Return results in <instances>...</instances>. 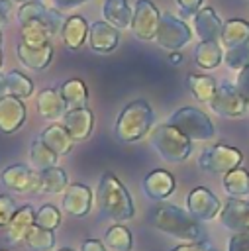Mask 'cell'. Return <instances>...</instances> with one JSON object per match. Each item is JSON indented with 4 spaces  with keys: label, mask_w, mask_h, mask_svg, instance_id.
<instances>
[{
    "label": "cell",
    "mask_w": 249,
    "mask_h": 251,
    "mask_svg": "<svg viewBox=\"0 0 249 251\" xmlns=\"http://www.w3.org/2000/svg\"><path fill=\"white\" fill-rule=\"evenodd\" d=\"M161 14L151 0H137L133 6V20H131V33L141 41L155 39L159 27Z\"/></svg>",
    "instance_id": "cell-11"
},
{
    "label": "cell",
    "mask_w": 249,
    "mask_h": 251,
    "mask_svg": "<svg viewBox=\"0 0 249 251\" xmlns=\"http://www.w3.org/2000/svg\"><path fill=\"white\" fill-rule=\"evenodd\" d=\"M51 33L45 25L37 24V22H27V24H22V41L25 45H31V47H39V45H45V43H51Z\"/></svg>",
    "instance_id": "cell-36"
},
{
    "label": "cell",
    "mask_w": 249,
    "mask_h": 251,
    "mask_svg": "<svg viewBox=\"0 0 249 251\" xmlns=\"http://www.w3.org/2000/svg\"><path fill=\"white\" fill-rule=\"evenodd\" d=\"M194 61L200 69L212 71L224 63V47L220 41H198L194 49Z\"/></svg>",
    "instance_id": "cell-26"
},
{
    "label": "cell",
    "mask_w": 249,
    "mask_h": 251,
    "mask_svg": "<svg viewBox=\"0 0 249 251\" xmlns=\"http://www.w3.org/2000/svg\"><path fill=\"white\" fill-rule=\"evenodd\" d=\"M33 224H35V208L31 204L18 206L14 218L6 226V241L10 245H22L25 233L29 231V227Z\"/></svg>",
    "instance_id": "cell-19"
},
{
    "label": "cell",
    "mask_w": 249,
    "mask_h": 251,
    "mask_svg": "<svg viewBox=\"0 0 249 251\" xmlns=\"http://www.w3.org/2000/svg\"><path fill=\"white\" fill-rule=\"evenodd\" d=\"M0 65H2V49H0Z\"/></svg>",
    "instance_id": "cell-51"
},
{
    "label": "cell",
    "mask_w": 249,
    "mask_h": 251,
    "mask_svg": "<svg viewBox=\"0 0 249 251\" xmlns=\"http://www.w3.org/2000/svg\"><path fill=\"white\" fill-rule=\"evenodd\" d=\"M67 108L69 106H67L63 94H61V90H57V88L39 90V94H37V110L45 120L55 122L57 118H63Z\"/></svg>",
    "instance_id": "cell-23"
},
{
    "label": "cell",
    "mask_w": 249,
    "mask_h": 251,
    "mask_svg": "<svg viewBox=\"0 0 249 251\" xmlns=\"http://www.w3.org/2000/svg\"><path fill=\"white\" fill-rule=\"evenodd\" d=\"M18 22H20V25L22 24H27V22H37V24L45 25L51 35H55V33H61V27H63V22L65 20L61 16V12L47 8L39 0V2L22 4L20 10H18Z\"/></svg>",
    "instance_id": "cell-13"
},
{
    "label": "cell",
    "mask_w": 249,
    "mask_h": 251,
    "mask_svg": "<svg viewBox=\"0 0 249 251\" xmlns=\"http://www.w3.org/2000/svg\"><path fill=\"white\" fill-rule=\"evenodd\" d=\"M25 116H27V108L22 98L12 94L0 98V131L2 133L10 135L22 129Z\"/></svg>",
    "instance_id": "cell-16"
},
{
    "label": "cell",
    "mask_w": 249,
    "mask_h": 251,
    "mask_svg": "<svg viewBox=\"0 0 249 251\" xmlns=\"http://www.w3.org/2000/svg\"><path fill=\"white\" fill-rule=\"evenodd\" d=\"M39 139H41L51 151H55L59 157L69 155V153L73 151V145H75V139L69 135V131L65 129L63 124H51V126H47V127L39 133Z\"/></svg>",
    "instance_id": "cell-24"
},
{
    "label": "cell",
    "mask_w": 249,
    "mask_h": 251,
    "mask_svg": "<svg viewBox=\"0 0 249 251\" xmlns=\"http://www.w3.org/2000/svg\"><path fill=\"white\" fill-rule=\"evenodd\" d=\"M202 2L204 0H176V6L184 18H190L198 14V10L202 8Z\"/></svg>",
    "instance_id": "cell-42"
},
{
    "label": "cell",
    "mask_w": 249,
    "mask_h": 251,
    "mask_svg": "<svg viewBox=\"0 0 249 251\" xmlns=\"http://www.w3.org/2000/svg\"><path fill=\"white\" fill-rule=\"evenodd\" d=\"M51 2H53V8L63 14V12H69V10H75L82 4H86L88 0H51Z\"/></svg>",
    "instance_id": "cell-44"
},
{
    "label": "cell",
    "mask_w": 249,
    "mask_h": 251,
    "mask_svg": "<svg viewBox=\"0 0 249 251\" xmlns=\"http://www.w3.org/2000/svg\"><path fill=\"white\" fill-rule=\"evenodd\" d=\"M182 61H184V57H182V53H180V51H173V53L169 55V63H171L173 67L182 65Z\"/></svg>",
    "instance_id": "cell-47"
},
{
    "label": "cell",
    "mask_w": 249,
    "mask_h": 251,
    "mask_svg": "<svg viewBox=\"0 0 249 251\" xmlns=\"http://www.w3.org/2000/svg\"><path fill=\"white\" fill-rule=\"evenodd\" d=\"M8 96V84H6V73L0 71V98Z\"/></svg>",
    "instance_id": "cell-48"
},
{
    "label": "cell",
    "mask_w": 249,
    "mask_h": 251,
    "mask_svg": "<svg viewBox=\"0 0 249 251\" xmlns=\"http://www.w3.org/2000/svg\"><path fill=\"white\" fill-rule=\"evenodd\" d=\"M67 186H69V176H67L65 169H61L59 165L39 171V192H43V194H63Z\"/></svg>",
    "instance_id": "cell-29"
},
{
    "label": "cell",
    "mask_w": 249,
    "mask_h": 251,
    "mask_svg": "<svg viewBox=\"0 0 249 251\" xmlns=\"http://www.w3.org/2000/svg\"><path fill=\"white\" fill-rule=\"evenodd\" d=\"M29 161L33 165L35 171H43V169H49V167H57V161H59V155L55 151H51L39 137L29 145Z\"/></svg>",
    "instance_id": "cell-34"
},
{
    "label": "cell",
    "mask_w": 249,
    "mask_h": 251,
    "mask_svg": "<svg viewBox=\"0 0 249 251\" xmlns=\"http://www.w3.org/2000/svg\"><path fill=\"white\" fill-rule=\"evenodd\" d=\"M218 218H220V224L231 233L249 231V200H243V198L225 200Z\"/></svg>",
    "instance_id": "cell-15"
},
{
    "label": "cell",
    "mask_w": 249,
    "mask_h": 251,
    "mask_svg": "<svg viewBox=\"0 0 249 251\" xmlns=\"http://www.w3.org/2000/svg\"><path fill=\"white\" fill-rule=\"evenodd\" d=\"M102 241L112 251H131L133 249V235H131L129 227L120 224V222H114L104 231V239Z\"/></svg>",
    "instance_id": "cell-31"
},
{
    "label": "cell",
    "mask_w": 249,
    "mask_h": 251,
    "mask_svg": "<svg viewBox=\"0 0 249 251\" xmlns=\"http://www.w3.org/2000/svg\"><path fill=\"white\" fill-rule=\"evenodd\" d=\"M190 39H192V31L182 20H178L176 16H173L169 12L161 14L159 27L155 33V41L159 47L169 49V51H178Z\"/></svg>",
    "instance_id": "cell-7"
},
{
    "label": "cell",
    "mask_w": 249,
    "mask_h": 251,
    "mask_svg": "<svg viewBox=\"0 0 249 251\" xmlns=\"http://www.w3.org/2000/svg\"><path fill=\"white\" fill-rule=\"evenodd\" d=\"M94 204V192L84 182H71L63 192V212L71 218H84L90 214Z\"/></svg>",
    "instance_id": "cell-12"
},
{
    "label": "cell",
    "mask_w": 249,
    "mask_h": 251,
    "mask_svg": "<svg viewBox=\"0 0 249 251\" xmlns=\"http://www.w3.org/2000/svg\"><path fill=\"white\" fill-rule=\"evenodd\" d=\"M63 126L69 131V135L75 141H84L90 137L92 127H94V114L84 108H69L63 116Z\"/></svg>",
    "instance_id": "cell-18"
},
{
    "label": "cell",
    "mask_w": 249,
    "mask_h": 251,
    "mask_svg": "<svg viewBox=\"0 0 249 251\" xmlns=\"http://www.w3.org/2000/svg\"><path fill=\"white\" fill-rule=\"evenodd\" d=\"M0 251H6V249H0Z\"/></svg>",
    "instance_id": "cell-53"
},
{
    "label": "cell",
    "mask_w": 249,
    "mask_h": 251,
    "mask_svg": "<svg viewBox=\"0 0 249 251\" xmlns=\"http://www.w3.org/2000/svg\"><path fill=\"white\" fill-rule=\"evenodd\" d=\"M149 141L153 145V149L159 153V157L167 163H184L190 157L192 151V139H188L184 133H180L174 126L171 124H161L157 126L151 135Z\"/></svg>",
    "instance_id": "cell-4"
},
{
    "label": "cell",
    "mask_w": 249,
    "mask_h": 251,
    "mask_svg": "<svg viewBox=\"0 0 249 251\" xmlns=\"http://www.w3.org/2000/svg\"><path fill=\"white\" fill-rule=\"evenodd\" d=\"M80 251H108V247L104 241H100L96 237H88L80 243Z\"/></svg>",
    "instance_id": "cell-45"
},
{
    "label": "cell",
    "mask_w": 249,
    "mask_h": 251,
    "mask_svg": "<svg viewBox=\"0 0 249 251\" xmlns=\"http://www.w3.org/2000/svg\"><path fill=\"white\" fill-rule=\"evenodd\" d=\"M61 94L69 108H84L88 104V88L80 78H69L61 84Z\"/></svg>",
    "instance_id": "cell-33"
},
{
    "label": "cell",
    "mask_w": 249,
    "mask_h": 251,
    "mask_svg": "<svg viewBox=\"0 0 249 251\" xmlns=\"http://www.w3.org/2000/svg\"><path fill=\"white\" fill-rule=\"evenodd\" d=\"M155 124V112L147 100H133L129 102L118 116L114 131L118 141L122 143H135L143 139Z\"/></svg>",
    "instance_id": "cell-3"
},
{
    "label": "cell",
    "mask_w": 249,
    "mask_h": 251,
    "mask_svg": "<svg viewBox=\"0 0 249 251\" xmlns=\"http://www.w3.org/2000/svg\"><path fill=\"white\" fill-rule=\"evenodd\" d=\"M169 251H218L216 245L208 239H198V241H192V243H180V245H174L171 247Z\"/></svg>",
    "instance_id": "cell-40"
},
{
    "label": "cell",
    "mask_w": 249,
    "mask_h": 251,
    "mask_svg": "<svg viewBox=\"0 0 249 251\" xmlns=\"http://www.w3.org/2000/svg\"><path fill=\"white\" fill-rule=\"evenodd\" d=\"M16 55L24 67H27L31 71H45L53 59V45L45 43L39 47H31V45H25L24 41H20L16 45Z\"/></svg>",
    "instance_id": "cell-20"
},
{
    "label": "cell",
    "mask_w": 249,
    "mask_h": 251,
    "mask_svg": "<svg viewBox=\"0 0 249 251\" xmlns=\"http://www.w3.org/2000/svg\"><path fill=\"white\" fill-rule=\"evenodd\" d=\"M194 29L200 41H220L224 24L212 6H204L194 16Z\"/></svg>",
    "instance_id": "cell-21"
},
{
    "label": "cell",
    "mask_w": 249,
    "mask_h": 251,
    "mask_svg": "<svg viewBox=\"0 0 249 251\" xmlns=\"http://www.w3.org/2000/svg\"><path fill=\"white\" fill-rule=\"evenodd\" d=\"M0 45H2V31H0Z\"/></svg>",
    "instance_id": "cell-52"
},
{
    "label": "cell",
    "mask_w": 249,
    "mask_h": 251,
    "mask_svg": "<svg viewBox=\"0 0 249 251\" xmlns=\"http://www.w3.org/2000/svg\"><path fill=\"white\" fill-rule=\"evenodd\" d=\"M0 182L6 190L16 194L39 192V171H33L24 163H14L0 171Z\"/></svg>",
    "instance_id": "cell-9"
},
{
    "label": "cell",
    "mask_w": 249,
    "mask_h": 251,
    "mask_svg": "<svg viewBox=\"0 0 249 251\" xmlns=\"http://www.w3.org/2000/svg\"><path fill=\"white\" fill-rule=\"evenodd\" d=\"M222 200L206 186H196L186 194V210L198 222H212L222 212Z\"/></svg>",
    "instance_id": "cell-10"
},
{
    "label": "cell",
    "mask_w": 249,
    "mask_h": 251,
    "mask_svg": "<svg viewBox=\"0 0 249 251\" xmlns=\"http://www.w3.org/2000/svg\"><path fill=\"white\" fill-rule=\"evenodd\" d=\"M96 204L100 216L112 222H127L135 216V204L129 190L114 173H104L96 188Z\"/></svg>",
    "instance_id": "cell-2"
},
{
    "label": "cell",
    "mask_w": 249,
    "mask_h": 251,
    "mask_svg": "<svg viewBox=\"0 0 249 251\" xmlns=\"http://www.w3.org/2000/svg\"><path fill=\"white\" fill-rule=\"evenodd\" d=\"M167 124L174 126L180 133H184L192 141H210L216 135V127L210 116L194 106H182L174 110L169 116Z\"/></svg>",
    "instance_id": "cell-5"
},
{
    "label": "cell",
    "mask_w": 249,
    "mask_h": 251,
    "mask_svg": "<svg viewBox=\"0 0 249 251\" xmlns=\"http://www.w3.org/2000/svg\"><path fill=\"white\" fill-rule=\"evenodd\" d=\"M249 100L241 94L235 84H218L214 98L210 100V110L224 118H241L247 112Z\"/></svg>",
    "instance_id": "cell-8"
},
{
    "label": "cell",
    "mask_w": 249,
    "mask_h": 251,
    "mask_svg": "<svg viewBox=\"0 0 249 251\" xmlns=\"http://www.w3.org/2000/svg\"><path fill=\"white\" fill-rule=\"evenodd\" d=\"M243 163V153L225 143H214L200 151L198 167L212 175H225Z\"/></svg>",
    "instance_id": "cell-6"
},
{
    "label": "cell",
    "mask_w": 249,
    "mask_h": 251,
    "mask_svg": "<svg viewBox=\"0 0 249 251\" xmlns=\"http://www.w3.org/2000/svg\"><path fill=\"white\" fill-rule=\"evenodd\" d=\"M12 0H0V27L8 24V14H10Z\"/></svg>",
    "instance_id": "cell-46"
},
{
    "label": "cell",
    "mask_w": 249,
    "mask_h": 251,
    "mask_svg": "<svg viewBox=\"0 0 249 251\" xmlns=\"http://www.w3.org/2000/svg\"><path fill=\"white\" fill-rule=\"evenodd\" d=\"M88 31H90V25L82 16H69L63 22L61 37H63V43L67 45V49L76 51L88 39Z\"/></svg>",
    "instance_id": "cell-22"
},
{
    "label": "cell",
    "mask_w": 249,
    "mask_h": 251,
    "mask_svg": "<svg viewBox=\"0 0 249 251\" xmlns=\"http://www.w3.org/2000/svg\"><path fill=\"white\" fill-rule=\"evenodd\" d=\"M227 251H249V231L231 233L227 239Z\"/></svg>",
    "instance_id": "cell-41"
},
{
    "label": "cell",
    "mask_w": 249,
    "mask_h": 251,
    "mask_svg": "<svg viewBox=\"0 0 249 251\" xmlns=\"http://www.w3.org/2000/svg\"><path fill=\"white\" fill-rule=\"evenodd\" d=\"M63 222V214L61 210L55 206V204H41L37 210H35V224L45 227V229H57Z\"/></svg>",
    "instance_id": "cell-37"
},
{
    "label": "cell",
    "mask_w": 249,
    "mask_h": 251,
    "mask_svg": "<svg viewBox=\"0 0 249 251\" xmlns=\"http://www.w3.org/2000/svg\"><path fill=\"white\" fill-rule=\"evenodd\" d=\"M149 224L157 231H161L180 243H192V241L202 239L200 222L196 218H192L188 214V210H182L176 204H167V202L155 204L149 210Z\"/></svg>",
    "instance_id": "cell-1"
},
{
    "label": "cell",
    "mask_w": 249,
    "mask_h": 251,
    "mask_svg": "<svg viewBox=\"0 0 249 251\" xmlns=\"http://www.w3.org/2000/svg\"><path fill=\"white\" fill-rule=\"evenodd\" d=\"M186 86L192 92V96L202 104H210L218 88L216 78H212L210 75H196V73H190L186 76Z\"/></svg>",
    "instance_id": "cell-30"
},
{
    "label": "cell",
    "mask_w": 249,
    "mask_h": 251,
    "mask_svg": "<svg viewBox=\"0 0 249 251\" xmlns=\"http://www.w3.org/2000/svg\"><path fill=\"white\" fill-rule=\"evenodd\" d=\"M102 16L108 24H112L114 27H118L122 31V29L131 27L133 10L127 0H106L102 6Z\"/></svg>",
    "instance_id": "cell-25"
},
{
    "label": "cell",
    "mask_w": 249,
    "mask_h": 251,
    "mask_svg": "<svg viewBox=\"0 0 249 251\" xmlns=\"http://www.w3.org/2000/svg\"><path fill=\"white\" fill-rule=\"evenodd\" d=\"M235 86L241 90V94L249 100V63L239 71V75H237V82H235Z\"/></svg>",
    "instance_id": "cell-43"
},
{
    "label": "cell",
    "mask_w": 249,
    "mask_h": 251,
    "mask_svg": "<svg viewBox=\"0 0 249 251\" xmlns=\"http://www.w3.org/2000/svg\"><path fill=\"white\" fill-rule=\"evenodd\" d=\"M6 84H8V94L18 96L22 100L31 96V92H33V82L29 80V76L16 69L6 73Z\"/></svg>",
    "instance_id": "cell-35"
},
{
    "label": "cell",
    "mask_w": 249,
    "mask_h": 251,
    "mask_svg": "<svg viewBox=\"0 0 249 251\" xmlns=\"http://www.w3.org/2000/svg\"><path fill=\"white\" fill-rule=\"evenodd\" d=\"M12 2H18L22 6V4H27V2H39V0H12Z\"/></svg>",
    "instance_id": "cell-49"
},
{
    "label": "cell",
    "mask_w": 249,
    "mask_h": 251,
    "mask_svg": "<svg viewBox=\"0 0 249 251\" xmlns=\"http://www.w3.org/2000/svg\"><path fill=\"white\" fill-rule=\"evenodd\" d=\"M247 41H249V22L239 20V18H231L224 24L220 43H222V47H225V51L239 47Z\"/></svg>",
    "instance_id": "cell-27"
},
{
    "label": "cell",
    "mask_w": 249,
    "mask_h": 251,
    "mask_svg": "<svg viewBox=\"0 0 249 251\" xmlns=\"http://www.w3.org/2000/svg\"><path fill=\"white\" fill-rule=\"evenodd\" d=\"M224 61H225V65L231 71H241L249 63V41L243 43V45H239V47L227 49L225 55H224Z\"/></svg>",
    "instance_id": "cell-38"
},
{
    "label": "cell",
    "mask_w": 249,
    "mask_h": 251,
    "mask_svg": "<svg viewBox=\"0 0 249 251\" xmlns=\"http://www.w3.org/2000/svg\"><path fill=\"white\" fill-rule=\"evenodd\" d=\"M222 186L229 198H245L249 196V171L245 167H235L225 173L222 178Z\"/></svg>",
    "instance_id": "cell-28"
},
{
    "label": "cell",
    "mask_w": 249,
    "mask_h": 251,
    "mask_svg": "<svg viewBox=\"0 0 249 251\" xmlns=\"http://www.w3.org/2000/svg\"><path fill=\"white\" fill-rule=\"evenodd\" d=\"M176 188L174 176L167 169H153L141 180L143 194L153 202H165Z\"/></svg>",
    "instance_id": "cell-14"
},
{
    "label": "cell",
    "mask_w": 249,
    "mask_h": 251,
    "mask_svg": "<svg viewBox=\"0 0 249 251\" xmlns=\"http://www.w3.org/2000/svg\"><path fill=\"white\" fill-rule=\"evenodd\" d=\"M53 251H75V249H71V247H61V249H53Z\"/></svg>",
    "instance_id": "cell-50"
},
{
    "label": "cell",
    "mask_w": 249,
    "mask_h": 251,
    "mask_svg": "<svg viewBox=\"0 0 249 251\" xmlns=\"http://www.w3.org/2000/svg\"><path fill=\"white\" fill-rule=\"evenodd\" d=\"M18 210L16 200L10 194H0V227H6Z\"/></svg>",
    "instance_id": "cell-39"
},
{
    "label": "cell",
    "mask_w": 249,
    "mask_h": 251,
    "mask_svg": "<svg viewBox=\"0 0 249 251\" xmlns=\"http://www.w3.org/2000/svg\"><path fill=\"white\" fill-rule=\"evenodd\" d=\"M88 45L94 53H112L120 45V29L108 24L106 20H98L90 25L88 31Z\"/></svg>",
    "instance_id": "cell-17"
},
{
    "label": "cell",
    "mask_w": 249,
    "mask_h": 251,
    "mask_svg": "<svg viewBox=\"0 0 249 251\" xmlns=\"http://www.w3.org/2000/svg\"><path fill=\"white\" fill-rule=\"evenodd\" d=\"M55 243H57L55 231L53 229H45V227H41L37 224H33L29 227V231L25 233V237H24V245L29 251H53Z\"/></svg>",
    "instance_id": "cell-32"
}]
</instances>
